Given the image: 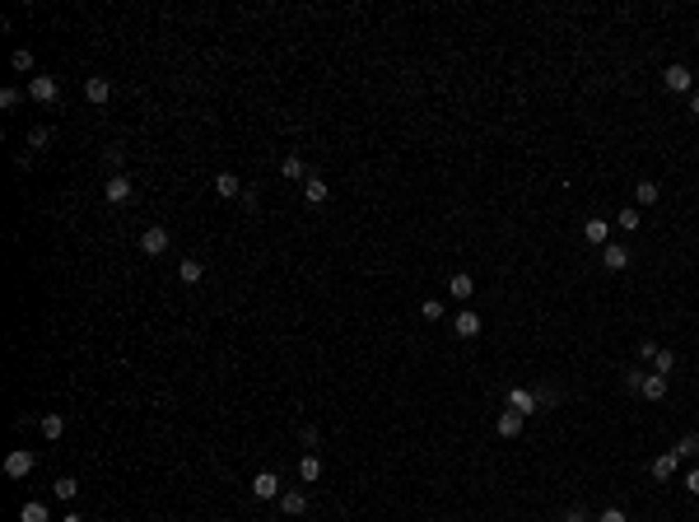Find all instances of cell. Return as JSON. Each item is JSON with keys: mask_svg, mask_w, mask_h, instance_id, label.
Returning a JSON list of instances; mask_svg holds the SVG:
<instances>
[{"mask_svg": "<svg viewBox=\"0 0 699 522\" xmlns=\"http://www.w3.org/2000/svg\"><path fill=\"white\" fill-rule=\"evenodd\" d=\"M676 466H681V457H676V452H662V457H652L648 471H652L657 480H671V476H676Z\"/></svg>", "mask_w": 699, "mask_h": 522, "instance_id": "5bb4252c", "label": "cell"}, {"mask_svg": "<svg viewBox=\"0 0 699 522\" xmlns=\"http://www.w3.org/2000/svg\"><path fill=\"white\" fill-rule=\"evenodd\" d=\"M452 326H457V336H462V340L481 336V313H471V308H462V313H457V322H452Z\"/></svg>", "mask_w": 699, "mask_h": 522, "instance_id": "30bf717a", "label": "cell"}, {"mask_svg": "<svg viewBox=\"0 0 699 522\" xmlns=\"http://www.w3.org/2000/svg\"><path fill=\"white\" fill-rule=\"evenodd\" d=\"M616 224H620L625 233H634V229H643V215H638V205H625L620 215H616Z\"/></svg>", "mask_w": 699, "mask_h": 522, "instance_id": "d4e9b609", "label": "cell"}, {"mask_svg": "<svg viewBox=\"0 0 699 522\" xmlns=\"http://www.w3.org/2000/svg\"><path fill=\"white\" fill-rule=\"evenodd\" d=\"M280 508H284V518H298V513H308V494L303 490H284L280 494Z\"/></svg>", "mask_w": 699, "mask_h": 522, "instance_id": "8fae6325", "label": "cell"}, {"mask_svg": "<svg viewBox=\"0 0 699 522\" xmlns=\"http://www.w3.org/2000/svg\"><path fill=\"white\" fill-rule=\"evenodd\" d=\"M634 200L638 205H657V200H662V187L652 182V177H643V182H634Z\"/></svg>", "mask_w": 699, "mask_h": 522, "instance_id": "2e32d148", "label": "cell"}, {"mask_svg": "<svg viewBox=\"0 0 699 522\" xmlns=\"http://www.w3.org/2000/svg\"><path fill=\"white\" fill-rule=\"evenodd\" d=\"M19 103H24V89H15V84H10V89H0V108H5V112L19 108Z\"/></svg>", "mask_w": 699, "mask_h": 522, "instance_id": "f546056e", "label": "cell"}, {"mask_svg": "<svg viewBox=\"0 0 699 522\" xmlns=\"http://www.w3.org/2000/svg\"><path fill=\"white\" fill-rule=\"evenodd\" d=\"M317 476H322V457H317V452H308V457L298 461V480H308V485H312Z\"/></svg>", "mask_w": 699, "mask_h": 522, "instance_id": "cb8c5ba5", "label": "cell"}, {"mask_svg": "<svg viewBox=\"0 0 699 522\" xmlns=\"http://www.w3.org/2000/svg\"><path fill=\"white\" fill-rule=\"evenodd\" d=\"M695 522H699V513H695Z\"/></svg>", "mask_w": 699, "mask_h": 522, "instance_id": "b9f144b4", "label": "cell"}, {"mask_svg": "<svg viewBox=\"0 0 699 522\" xmlns=\"http://www.w3.org/2000/svg\"><path fill=\"white\" fill-rule=\"evenodd\" d=\"M671 452H676V457H695V452H699V434H685V438L671 448Z\"/></svg>", "mask_w": 699, "mask_h": 522, "instance_id": "f1b7e54d", "label": "cell"}, {"mask_svg": "<svg viewBox=\"0 0 699 522\" xmlns=\"http://www.w3.org/2000/svg\"><path fill=\"white\" fill-rule=\"evenodd\" d=\"M19 522H51V518H47V504H42V499H29V504L19 508Z\"/></svg>", "mask_w": 699, "mask_h": 522, "instance_id": "44dd1931", "label": "cell"}, {"mask_svg": "<svg viewBox=\"0 0 699 522\" xmlns=\"http://www.w3.org/2000/svg\"><path fill=\"white\" fill-rule=\"evenodd\" d=\"M252 494H257V499H280V494H284L280 490V476L275 471H257V476H252Z\"/></svg>", "mask_w": 699, "mask_h": 522, "instance_id": "8992f818", "label": "cell"}, {"mask_svg": "<svg viewBox=\"0 0 699 522\" xmlns=\"http://www.w3.org/2000/svg\"><path fill=\"white\" fill-rule=\"evenodd\" d=\"M583 238H588L592 247H606L611 243V224H606V219H588V224H583Z\"/></svg>", "mask_w": 699, "mask_h": 522, "instance_id": "4fadbf2b", "label": "cell"}, {"mask_svg": "<svg viewBox=\"0 0 699 522\" xmlns=\"http://www.w3.org/2000/svg\"><path fill=\"white\" fill-rule=\"evenodd\" d=\"M597 522H629V518H625V508L611 504V508H602V513H597Z\"/></svg>", "mask_w": 699, "mask_h": 522, "instance_id": "e575fe53", "label": "cell"}, {"mask_svg": "<svg viewBox=\"0 0 699 522\" xmlns=\"http://www.w3.org/2000/svg\"><path fill=\"white\" fill-rule=\"evenodd\" d=\"M84 98H89V103H108V98H112V84H108L103 75H89V79H84Z\"/></svg>", "mask_w": 699, "mask_h": 522, "instance_id": "7c38bea8", "label": "cell"}, {"mask_svg": "<svg viewBox=\"0 0 699 522\" xmlns=\"http://www.w3.org/2000/svg\"><path fill=\"white\" fill-rule=\"evenodd\" d=\"M671 369H676V354H671V350H657V354H652V373H662V378H667Z\"/></svg>", "mask_w": 699, "mask_h": 522, "instance_id": "4316f807", "label": "cell"}, {"mask_svg": "<svg viewBox=\"0 0 699 522\" xmlns=\"http://www.w3.org/2000/svg\"><path fill=\"white\" fill-rule=\"evenodd\" d=\"M298 438H303V448H317V443H322V434L312 429V425H303V434H298Z\"/></svg>", "mask_w": 699, "mask_h": 522, "instance_id": "8d00e7d4", "label": "cell"}, {"mask_svg": "<svg viewBox=\"0 0 699 522\" xmlns=\"http://www.w3.org/2000/svg\"><path fill=\"white\" fill-rule=\"evenodd\" d=\"M140 252H145V257H163V252H168V229H163V224L140 229Z\"/></svg>", "mask_w": 699, "mask_h": 522, "instance_id": "6da1fadb", "label": "cell"}, {"mask_svg": "<svg viewBox=\"0 0 699 522\" xmlns=\"http://www.w3.org/2000/svg\"><path fill=\"white\" fill-rule=\"evenodd\" d=\"M33 466H38V457H33L29 448H15V452L5 457V476H10V480H24V476H33Z\"/></svg>", "mask_w": 699, "mask_h": 522, "instance_id": "7a4b0ae2", "label": "cell"}, {"mask_svg": "<svg viewBox=\"0 0 699 522\" xmlns=\"http://www.w3.org/2000/svg\"><path fill=\"white\" fill-rule=\"evenodd\" d=\"M495 429H499V438H517V434H522V415H517V411H504Z\"/></svg>", "mask_w": 699, "mask_h": 522, "instance_id": "ac0fdd59", "label": "cell"}, {"mask_svg": "<svg viewBox=\"0 0 699 522\" xmlns=\"http://www.w3.org/2000/svg\"><path fill=\"white\" fill-rule=\"evenodd\" d=\"M10 65H15V70H33V52H29V47H19L15 56H10Z\"/></svg>", "mask_w": 699, "mask_h": 522, "instance_id": "1f68e13d", "label": "cell"}, {"mask_svg": "<svg viewBox=\"0 0 699 522\" xmlns=\"http://www.w3.org/2000/svg\"><path fill=\"white\" fill-rule=\"evenodd\" d=\"M629 261H634V257H629V247H620V243H606L602 247V266H606V271H625Z\"/></svg>", "mask_w": 699, "mask_h": 522, "instance_id": "ba28073f", "label": "cell"}, {"mask_svg": "<svg viewBox=\"0 0 699 522\" xmlns=\"http://www.w3.org/2000/svg\"><path fill=\"white\" fill-rule=\"evenodd\" d=\"M131 191H136V182H131L126 173H112L108 182H103V196H108L112 205H122V200H131Z\"/></svg>", "mask_w": 699, "mask_h": 522, "instance_id": "5b68a950", "label": "cell"}, {"mask_svg": "<svg viewBox=\"0 0 699 522\" xmlns=\"http://www.w3.org/2000/svg\"><path fill=\"white\" fill-rule=\"evenodd\" d=\"M643 397L662 401V397H667V378H662V373H648V378H643Z\"/></svg>", "mask_w": 699, "mask_h": 522, "instance_id": "7402d4cb", "label": "cell"}, {"mask_svg": "<svg viewBox=\"0 0 699 522\" xmlns=\"http://www.w3.org/2000/svg\"><path fill=\"white\" fill-rule=\"evenodd\" d=\"M303 196H308L312 205H322V200H326V177H317V173H308V182H303Z\"/></svg>", "mask_w": 699, "mask_h": 522, "instance_id": "ffe728a7", "label": "cell"}, {"mask_svg": "<svg viewBox=\"0 0 699 522\" xmlns=\"http://www.w3.org/2000/svg\"><path fill=\"white\" fill-rule=\"evenodd\" d=\"M122 159H126V154H122V145H108V150H103V164H108L112 173H122Z\"/></svg>", "mask_w": 699, "mask_h": 522, "instance_id": "4dcf8cb0", "label": "cell"}, {"mask_svg": "<svg viewBox=\"0 0 699 522\" xmlns=\"http://www.w3.org/2000/svg\"><path fill=\"white\" fill-rule=\"evenodd\" d=\"M61 522H84V518H79V513H65V518Z\"/></svg>", "mask_w": 699, "mask_h": 522, "instance_id": "60d3db41", "label": "cell"}, {"mask_svg": "<svg viewBox=\"0 0 699 522\" xmlns=\"http://www.w3.org/2000/svg\"><path fill=\"white\" fill-rule=\"evenodd\" d=\"M29 98L33 103H56V98H61V84H56L51 75H33L29 79Z\"/></svg>", "mask_w": 699, "mask_h": 522, "instance_id": "3957f363", "label": "cell"}, {"mask_svg": "<svg viewBox=\"0 0 699 522\" xmlns=\"http://www.w3.org/2000/svg\"><path fill=\"white\" fill-rule=\"evenodd\" d=\"M61 434H65V415H56V411L42 415V438H51V443H56Z\"/></svg>", "mask_w": 699, "mask_h": 522, "instance_id": "603a6c76", "label": "cell"}, {"mask_svg": "<svg viewBox=\"0 0 699 522\" xmlns=\"http://www.w3.org/2000/svg\"><path fill=\"white\" fill-rule=\"evenodd\" d=\"M685 490L699 499V466H695V471H685Z\"/></svg>", "mask_w": 699, "mask_h": 522, "instance_id": "74e56055", "label": "cell"}, {"mask_svg": "<svg viewBox=\"0 0 699 522\" xmlns=\"http://www.w3.org/2000/svg\"><path fill=\"white\" fill-rule=\"evenodd\" d=\"M215 196H224V200H233V196H243V182H238V173H215Z\"/></svg>", "mask_w": 699, "mask_h": 522, "instance_id": "9c48e42d", "label": "cell"}, {"mask_svg": "<svg viewBox=\"0 0 699 522\" xmlns=\"http://www.w3.org/2000/svg\"><path fill=\"white\" fill-rule=\"evenodd\" d=\"M690 117L699 122V93H690Z\"/></svg>", "mask_w": 699, "mask_h": 522, "instance_id": "ab89813d", "label": "cell"}, {"mask_svg": "<svg viewBox=\"0 0 699 522\" xmlns=\"http://www.w3.org/2000/svg\"><path fill=\"white\" fill-rule=\"evenodd\" d=\"M662 84H667L671 93H690V89H695V75H690V65L676 61V65H667V70H662Z\"/></svg>", "mask_w": 699, "mask_h": 522, "instance_id": "277c9868", "label": "cell"}, {"mask_svg": "<svg viewBox=\"0 0 699 522\" xmlns=\"http://www.w3.org/2000/svg\"><path fill=\"white\" fill-rule=\"evenodd\" d=\"M448 294H452V299H471V294H476V280H471V276H452L448 280Z\"/></svg>", "mask_w": 699, "mask_h": 522, "instance_id": "484cf974", "label": "cell"}, {"mask_svg": "<svg viewBox=\"0 0 699 522\" xmlns=\"http://www.w3.org/2000/svg\"><path fill=\"white\" fill-rule=\"evenodd\" d=\"M652 354H657V345H652V340H638V359H648V364H652Z\"/></svg>", "mask_w": 699, "mask_h": 522, "instance_id": "f35d334b", "label": "cell"}, {"mask_svg": "<svg viewBox=\"0 0 699 522\" xmlns=\"http://www.w3.org/2000/svg\"><path fill=\"white\" fill-rule=\"evenodd\" d=\"M51 494H56L61 504H70V499L79 494V480L75 476H56V480H51Z\"/></svg>", "mask_w": 699, "mask_h": 522, "instance_id": "d6986e66", "label": "cell"}, {"mask_svg": "<svg viewBox=\"0 0 699 522\" xmlns=\"http://www.w3.org/2000/svg\"><path fill=\"white\" fill-rule=\"evenodd\" d=\"M280 173H284L289 182H308V164H303L298 154H284V164H280Z\"/></svg>", "mask_w": 699, "mask_h": 522, "instance_id": "9a60e30c", "label": "cell"}, {"mask_svg": "<svg viewBox=\"0 0 699 522\" xmlns=\"http://www.w3.org/2000/svg\"><path fill=\"white\" fill-rule=\"evenodd\" d=\"M559 522H592V518H588V513H583V508L574 504V508H564V513H559Z\"/></svg>", "mask_w": 699, "mask_h": 522, "instance_id": "d590c367", "label": "cell"}, {"mask_svg": "<svg viewBox=\"0 0 699 522\" xmlns=\"http://www.w3.org/2000/svg\"><path fill=\"white\" fill-rule=\"evenodd\" d=\"M643 378H648L643 369H625V387H629V392H643Z\"/></svg>", "mask_w": 699, "mask_h": 522, "instance_id": "836d02e7", "label": "cell"}, {"mask_svg": "<svg viewBox=\"0 0 699 522\" xmlns=\"http://www.w3.org/2000/svg\"><path fill=\"white\" fill-rule=\"evenodd\" d=\"M47 140H51V131H47V126H33L29 131V150H42Z\"/></svg>", "mask_w": 699, "mask_h": 522, "instance_id": "d6a6232c", "label": "cell"}, {"mask_svg": "<svg viewBox=\"0 0 699 522\" xmlns=\"http://www.w3.org/2000/svg\"><path fill=\"white\" fill-rule=\"evenodd\" d=\"M536 406H541V397H536V392H527V387H513V392H508V411H517L522 420H527Z\"/></svg>", "mask_w": 699, "mask_h": 522, "instance_id": "52a82bcc", "label": "cell"}, {"mask_svg": "<svg viewBox=\"0 0 699 522\" xmlns=\"http://www.w3.org/2000/svg\"><path fill=\"white\" fill-rule=\"evenodd\" d=\"M419 317H424V322H438V317H443V299H424V303H419Z\"/></svg>", "mask_w": 699, "mask_h": 522, "instance_id": "83f0119b", "label": "cell"}, {"mask_svg": "<svg viewBox=\"0 0 699 522\" xmlns=\"http://www.w3.org/2000/svg\"><path fill=\"white\" fill-rule=\"evenodd\" d=\"M177 276H182V285H201L205 266H201L196 257H182V261H177Z\"/></svg>", "mask_w": 699, "mask_h": 522, "instance_id": "e0dca14e", "label": "cell"}]
</instances>
